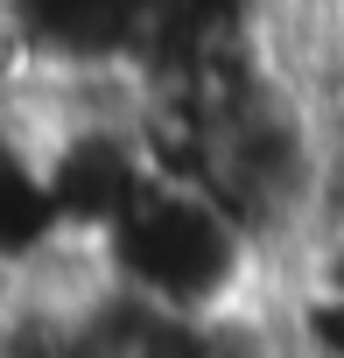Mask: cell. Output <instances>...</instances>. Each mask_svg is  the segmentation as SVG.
<instances>
[{
    "instance_id": "3",
    "label": "cell",
    "mask_w": 344,
    "mask_h": 358,
    "mask_svg": "<svg viewBox=\"0 0 344 358\" xmlns=\"http://www.w3.org/2000/svg\"><path fill=\"white\" fill-rule=\"evenodd\" d=\"M267 295H274L281 337L302 358H344V281H330L316 267H288L267 281Z\"/></svg>"
},
{
    "instance_id": "2",
    "label": "cell",
    "mask_w": 344,
    "mask_h": 358,
    "mask_svg": "<svg viewBox=\"0 0 344 358\" xmlns=\"http://www.w3.org/2000/svg\"><path fill=\"white\" fill-rule=\"evenodd\" d=\"M36 155H43L57 225L71 239L113 232L148 197V183H162L141 148V120H64V127L36 134Z\"/></svg>"
},
{
    "instance_id": "4",
    "label": "cell",
    "mask_w": 344,
    "mask_h": 358,
    "mask_svg": "<svg viewBox=\"0 0 344 358\" xmlns=\"http://www.w3.org/2000/svg\"><path fill=\"white\" fill-rule=\"evenodd\" d=\"M295 267H316V274L344 281V225H337V232H316V239L302 246V260H295Z\"/></svg>"
},
{
    "instance_id": "5",
    "label": "cell",
    "mask_w": 344,
    "mask_h": 358,
    "mask_svg": "<svg viewBox=\"0 0 344 358\" xmlns=\"http://www.w3.org/2000/svg\"><path fill=\"white\" fill-rule=\"evenodd\" d=\"M337 106H344V99H337Z\"/></svg>"
},
{
    "instance_id": "1",
    "label": "cell",
    "mask_w": 344,
    "mask_h": 358,
    "mask_svg": "<svg viewBox=\"0 0 344 358\" xmlns=\"http://www.w3.org/2000/svg\"><path fill=\"white\" fill-rule=\"evenodd\" d=\"M92 246L120 295L169 316H218L274 281L253 232L197 183H148V197Z\"/></svg>"
}]
</instances>
